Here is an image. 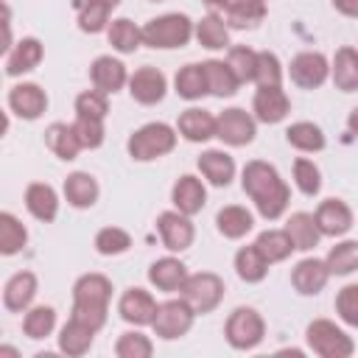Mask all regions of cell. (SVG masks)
Listing matches in <instances>:
<instances>
[{"instance_id": "6da1fadb", "label": "cell", "mask_w": 358, "mask_h": 358, "mask_svg": "<svg viewBox=\"0 0 358 358\" xmlns=\"http://www.w3.org/2000/svg\"><path fill=\"white\" fill-rule=\"evenodd\" d=\"M241 187L255 201L257 213L266 221H277L288 210L291 187L285 185V179L280 176V171L271 162H266V159H252V162L243 165V171H241Z\"/></svg>"}, {"instance_id": "7a4b0ae2", "label": "cell", "mask_w": 358, "mask_h": 358, "mask_svg": "<svg viewBox=\"0 0 358 358\" xmlns=\"http://www.w3.org/2000/svg\"><path fill=\"white\" fill-rule=\"evenodd\" d=\"M109 299H112V280L106 274H98V271L81 274L73 285V313L70 316L101 330L106 324Z\"/></svg>"}, {"instance_id": "3957f363", "label": "cell", "mask_w": 358, "mask_h": 358, "mask_svg": "<svg viewBox=\"0 0 358 358\" xmlns=\"http://www.w3.org/2000/svg\"><path fill=\"white\" fill-rule=\"evenodd\" d=\"M196 22L187 14L171 11L162 17H154L143 25V45L154 48V50H173V48H185L193 39Z\"/></svg>"}, {"instance_id": "277c9868", "label": "cell", "mask_w": 358, "mask_h": 358, "mask_svg": "<svg viewBox=\"0 0 358 358\" xmlns=\"http://www.w3.org/2000/svg\"><path fill=\"white\" fill-rule=\"evenodd\" d=\"M176 129L162 123V120H154V123H145L140 126L137 131H131L129 143H126V151L134 162H151V159H159L165 154H171L176 148Z\"/></svg>"}, {"instance_id": "5b68a950", "label": "cell", "mask_w": 358, "mask_h": 358, "mask_svg": "<svg viewBox=\"0 0 358 358\" xmlns=\"http://www.w3.org/2000/svg\"><path fill=\"white\" fill-rule=\"evenodd\" d=\"M305 341L319 358H350L355 352V341L330 319H313L305 327Z\"/></svg>"}, {"instance_id": "8992f818", "label": "cell", "mask_w": 358, "mask_h": 358, "mask_svg": "<svg viewBox=\"0 0 358 358\" xmlns=\"http://www.w3.org/2000/svg\"><path fill=\"white\" fill-rule=\"evenodd\" d=\"M196 310L190 308V302L185 296L179 299H165L157 305V316L151 322V330L157 338L162 341H173V338H182L190 333L193 322H196Z\"/></svg>"}, {"instance_id": "52a82bcc", "label": "cell", "mask_w": 358, "mask_h": 358, "mask_svg": "<svg viewBox=\"0 0 358 358\" xmlns=\"http://www.w3.org/2000/svg\"><path fill=\"white\" fill-rule=\"evenodd\" d=\"M224 336L232 350H255L266 336V322L255 308L241 305L227 316Z\"/></svg>"}, {"instance_id": "ba28073f", "label": "cell", "mask_w": 358, "mask_h": 358, "mask_svg": "<svg viewBox=\"0 0 358 358\" xmlns=\"http://www.w3.org/2000/svg\"><path fill=\"white\" fill-rule=\"evenodd\" d=\"M224 291H227V285L215 271H199V274H187L179 296H185L190 302V308L204 316V313H213L221 305Z\"/></svg>"}, {"instance_id": "9c48e42d", "label": "cell", "mask_w": 358, "mask_h": 358, "mask_svg": "<svg viewBox=\"0 0 358 358\" xmlns=\"http://www.w3.org/2000/svg\"><path fill=\"white\" fill-rule=\"evenodd\" d=\"M255 134H257V117L241 106H229L215 117V137L224 145H232V148L249 145Z\"/></svg>"}, {"instance_id": "30bf717a", "label": "cell", "mask_w": 358, "mask_h": 358, "mask_svg": "<svg viewBox=\"0 0 358 358\" xmlns=\"http://www.w3.org/2000/svg\"><path fill=\"white\" fill-rule=\"evenodd\" d=\"M229 28H255L266 17V0H201Z\"/></svg>"}, {"instance_id": "8fae6325", "label": "cell", "mask_w": 358, "mask_h": 358, "mask_svg": "<svg viewBox=\"0 0 358 358\" xmlns=\"http://www.w3.org/2000/svg\"><path fill=\"white\" fill-rule=\"evenodd\" d=\"M288 76H291V81H294L296 87H302V90H316V87H322V84L330 78V62H327V56L319 53V50H302V53H296V56L291 59Z\"/></svg>"}, {"instance_id": "7c38bea8", "label": "cell", "mask_w": 358, "mask_h": 358, "mask_svg": "<svg viewBox=\"0 0 358 358\" xmlns=\"http://www.w3.org/2000/svg\"><path fill=\"white\" fill-rule=\"evenodd\" d=\"M157 232L162 238V246L168 252H185L193 246L196 238V227L190 221V215L179 213V210H165L157 215Z\"/></svg>"}, {"instance_id": "4fadbf2b", "label": "cell", "mask_w": 358, "mask_h": 358, "mask_svg": "<svg viewBox=\"0 0 358 358\" xmlns=\"http://www.w3.org/2000/svg\"><path fill=\"white\" fill-rule=\"evenodd\" d=\"M157 299L151 296V291L140 288V285H131L120 294V302H117V313L126 324H134V327H145L154 322L157 316Z\"/></svg>"}, {"instance_id": "5bb4252c", "label": "cell", "mask_w": 358, "mask_h": 358, "mask_svg": "<svg viewBox=\"0 0 358 358\" xmlns=\"http://www.w3.org/2000/svg\"><path fill=\"white\" fill-rule=\"evenodd\" d=\"M165 90H168V78L162 70L151 67V64H143L137 67L131 76H129V95L143 103V106H154L165 98Z\"/></svg>"}, {"instance_id": "9a60e30c", "label": "cell", "mask_w": 358, "mask_h": 358, "mask_svg": "<svg viewBox=\"0 0 358 358\" xmlns=\"http://www.w3.org/2000/svg\"><path fill=\"white\" fill-rule=\"evenodd\" d=\"M8 109L22 120H36L48 109V92L39 84L22 81L8 90Z\"/></svg>"}, {"instance_id": "2e32d148", "label": "cell", "mask_w": 358, "mask_h": 358, "mask_svg": "<svg viewBox=\"0 0 358 358\" xmlns=\"http://www.w3.org/2000/svg\"><path fill=\"white\" fill-rule=\"evenodd\" d=\"M313 218H316L322 235H327V238H341V235H347V232L352 229V224H355V215H352L350 204L341 201V199H324V201L316 207Z\"/></svg>"}, {"instance_id": "e0dca14e", "label": "cell", "mask_w": 358, "mask_h": 358, "mask_svg": "<svg viewBox=\"0 0 358 358\" xmlns=\"http://www.w3.org/2000/svg\"><path fill=\"white\" fill-rule=\"evenodd\" d=\"M252 112L260 123H280L291 112V98L285 95L282 87H257L252 98Z\"/></svg>"}, {"instance_id": "ac0fdd59", "label": "cell", "mask_w": 358, "mask_h": 358, "mask_svg": "<svg viewBox=\"0 0 358 358\" xmlns=\"http://www.w3.org/2000/svg\"><path fill=\"white\" fill-rule=\"evenodd\" d=\"M330 277H333V274H330L327 263L319 260V257H305V260H299V263L291 268V285H294V291L302 294V296H316V294L327 285Z\"/></svg>"}, {"instance_id": "d6986e66", "label": "cell", "mask_w": 358, "mask_h": 358, "mask_svg": "<svg viewBox=\"0 0 358 358\" xmlns=\"http://www.w3.org/2000/svg\"><path fill=\"white\" fill-rule=\"evenodd\" d=\"M36 274L34 271H17L3 285V308L11 313H25L36 296Z\"/></svg>"}, {"instance_id": "ffe728a7", "label": "cell", "mask_w": 358, "mask_h": 358, "mask_svg": "<svg viewBox=\"0 0 358 358\" xmlns=\"http://www.w3.org/2000/svg\"><path fill=\"white\" fill-rule=\"evenodd\" d=\"M171 201H173V210L185 213V215H196L207 204V190H204V185H201L199 176L182 173L173 182V187H171Z\"/></svg>"}, {"instance_id": "44dd1931", "label": "cell", "mask_w": 358, "mask_h": 358, "mask_svg": "<svg viewBox=\"0 0 358 358\" xmlns=\"http://www.w3.org/2000/svg\"><path fill=\"white\" fill-rule=\"evenodd\" d=\"M90 81L95 90L112 95L117 90H123L129 84V73H126V64L115 56H98L92 64H90Z\"/></svg>"}, {"instance_id": "7402d4cb", "label": "cell", "mask_w": 358, "mask_h": 358, "mask_svg": "<svg viewBox=\"0 0 358 358\" xmlns=\"http://www.w3.org/2000/svg\"><path fill=\"white\" fill-rule=\"evenodd\" d=\"M45 56V48L36 36H22L8 53H6V76L17 78L22 73H31Z\"/></svg>"}, {"instance_id": "603a6c76", "label": "cell", "mask_w": 358, "mask_h": 358, "mask_svg": "<svg viewBox=\"0 0 358 358\" xmlns=\"http://www.w3.org/2000/svg\"><path fill=\"white\" fill-rule=\"evenodd\" d=\"M187 280V266L179 260V257H159L148 266V282L157 288V291H168V294H176L182 291Z\"/></svg>"}, {"instance_id": "cb8c5ba5", "label": "cell", "mask_w": 358, "mask_h": 358, "mask_svg": "<svg viewBox=\"0 0 358 358\" xmlns=\"http://www.w3.org/2000/svg\"><path fill=\"white\" fill-rule=\"evenodd\" d=\"M95 333H98V330L90 327L87 322L70 316L67 324L59 330V352H64V355H70V358L87 355L90 347H92V341H95Z\"/></svg>"}, {"instance_id": "d4e9b609", "label": "cell", "mask_w": 358, "mask_h": 358, "mask_svg": "<svg viewBox=\"0 0 358 358\" xmlns=\"http://www.w3.org/2000/svg\"><path fill=\"white\" fill-rule=\"evenodd\" d=\"M176 131L187 140V143H207L210 137H215V115L199 106H190L179 115L176 120Z\"/></svg>"}, {"instance_id": "484cf974", "label": "cell", "mask_w": 358, "mask_h": 358, "mask_svg": "<svg viewBox=\"0 0 358 358\" xmlns=\"http://www.w3.org/2000/svg\"><path fill=\"white\" fill-rule=\"evenodd\" d=\"M196 165H199L201 176H204L210 185H215V187H227V185L235 179V159H232L227 151H221V148H207V151H201V157L196 159Z\"/></svg>"}, {"instance_id": "4316f807", "label": "cell", "mask_w": 358, "mask_h": 358, "mask_svg": "<svg viewBox=\"0 0 358 358\" xmlns=\"http://www.w3.org/2000/svg\"><path fill=\"white\" fill-rule=\"evenodd\" d=\"M62 190H64L67 204L76 207V210H87V207H92V204L98 201V196H101L98 179H95L92 173H87V171H73V173H67Z\"/></svg>"}, {"instance_id": "83f0119b", "label": "cell", "mask_w": 358, "mask_h": 358, "mask_svg": "<svg viewBox=\"0 0 358 358\" xmlns=\"http://www.w3.org/2000/svg\"><path fill=\"white\" fill-rule=\"evenodd\" d=\"M25 207L36 221H53L59 215V196L48 182H31L25 187Z\"/></svg>"}, {"instance_id": "f1b7e54d", "label": "cell", "mask_w": 358, "mask_h": 358, "mask_svg": "<svg viewBox=\"0 0 358 358\" xmlns=\"http://www.w3.org/2000/svg\"><path fill=\"white\" fill-rule=\"evenodd\" d=\"M282 229H285L288 238L294 241L296 252H310V249L319 246V241L324 238L322 229H319V224H316V218H313L310 213H291Z\"/></svg>"}, {"instance_id": "f546056e", "label": "cell", "mask_w": 358, "mask_h": 358, "mask_svg": "<svg viewBox=\"0 0 358 358\" xmlns=\"http://www.w3.org/2000/svg\"><path fill=\"white\" fill-rule=\"evenodd\" d=\"M330 78L336 90L355 92L358 90V50L355 48H338L330 62Z\"/></svg>"}, {"instance_id": "4dcf8cb0", "label": "cell", "mask_w": 358, "mask_h": 358, "mask_svg": "<svg viewBox=\"0 0 358 358\" xmlns=\"http://www.w3.org/2000/svg\"><path fill=\"white\" fill-rule=\"evenodd\" d=\"M45 145L64 162H73L81 151V143H78V134L73 129V123H50L45 129Z\"/></svg>"}, {"instance_id": "1f68e13d", "label": "cell", "mask_w": 358, "mask_h": 358, "mask_svg": "<svg viewBox=\"0 0 358 358\" xmlns=\"http://www.w3.org/2000/svg\"><path fill=\"white\" fill-rule=\"evenodd\" d=\"M204 64V76H207V87H210V95L215 98H232L241 87L238 76L232 73V67L227 64V59H207L201 62Z\"/></svg>"}, {"instance_id": "d6a6232c", "label": "cell", "mask_w": 358, "mask_h": 358, "mask_svg": "<svg viewBox=\"0 0 358 358\" xmlns=\"http://www.w3.org/2000/svg\"><path fill=\"white\" fill-rule=\"evenodd\" d=\"M215 227H218V232H221L224 238L238 241V238H243V235L252 232L255 218H252V213H249L246 207H241V204H227V207H221V210L215 213Z\"/></svg>"}, {"instance_id": "836d02e7", "label": "cell", "mask_w": 358, "mask_h": 358, "mask_svg": "<svg viewBox=\"0 0 358 358\" xmlns=\"http://www.w3.org/2000/svg\"><path fill=\"white\" fill-rule=\"evenodd\" d=\"M193 36H196L199 45L207 48V50H224V48H232V45H229V25L224 22V17H218V14H213V11L204 14V17L196 22Z\"/></svg>"}, {"instance_id": "e575fe53", "label": "cell", "mask_w": 358, "mask_h": 358, "mask_svg": "<svg viewBox=\"0 0 358 358\" xmlns=\"http://www.w3.org/2000/svg\"><path fill=\"white\" fill-rule=\"evenodd\" d=\"M173 90L185 101H199V98L210 95L204 64H185V67H179L176 76H173Z\"/></svg>"}, {"instance_id": "d590c367", "label": "cell", "mask_w": 358, "mask_h": 358, "mask_svg": "<svg viewBox=\"0 0 358 358\" xmlns=\"http://www.w3.org/2000/svg\"><path fill=\"white\" fill-rule=\"evenodd\" d=\"M106 39H109V45H112L117 53L129 56V53H134V50L143 45V28H137L129 17H117V20L109 22Z\"/></svg>"}, {"instance_id": "8d00e7d4", "label": "cell", "mask_w": 358, "mask_h": 358, "mask_svg": "<svg viewBox=\"0 0 358 358\" xmlns=\"http://www.w3.org/2000/svg\"><path fill=\"white\" fill-rule=\"evenodd\" d=\"M285 140L288 145H294L296 151H305V154H313V151H322L327 145L324 140V131L322 126L310 123V120H296L285 129Z\"/></svg>"}, {"instance_id": "74e56055", "label": "cell", "mask_w": 358, "mask_h": 358, "mask_svg": "<svg viewBox=\"0 0 358 358\" xmlns=\"http://www.w3.org/2000/svg\"><path fill=\"white\" fill-rule=\"evenodd\" d=\"M255 246H257L260 255L268 260V266H271V263H282V260L291 257V252H296V246H294V241L288 238L285 229H263V232L257 235Z\"/></svg>"}, {"instance_id": "f35d334b", "label": "cell", "mask_w": 358, "mask_h": 358, "mask_svg": "<svg viewBox=\"0 0 358 358\" xmlns=\"http://www.w3.org/2000/svg\"><path fill=\"white\" fill-rule=\"evenodd\" d=\"M235 274L243 280V282H260L266 280L268 274V260L260 255V249L252 243V246H241L235 252Z\"/></svg>"}, {"instance_id": "ab89813d", "label": "cell", "mask_w": 358, "mask_h": 358, "mask_svg": "<svg viewBox=\"0 0 358 358\" xmlns=\"http://www.w3.org/2000/svg\"><path fill=\"white\" fill-rule=\"evenodd\" d=\"M56 330V308L53 305H31L22 316V333L34 341L48 338Z\"/></svg>"}, {"instance_id": "60d3db41", "label": "cell", "mask_w": 358, "mask_h": 358, "mask_svg": "<svg viewBox=\"0 0 358 358\" xmlns=\"http://www.w3.org/2000/svg\"><path fill=\"white\" fill-rule=\"evenodd\" d=\"M28 243V229L14 213H0V252L6 257L22 252Z\"/></svg>"}, {"instance_id": "b9f144b4", "label": "cell", "mask_w": 358, "mask_h": 358, "mask_svg": "<svg viewBox=\"0 0 358 358\" xmlns=\"http://www.w3.org/2000/svg\"><path fill=\"white\" fill-rule=\"evenodd\" d=\"M324 263H327L330 274H336V277H347V274L358 271V241H338L327 252Z\"/></svg>"}, {"instance_id": "7bdbcfd3", "label": "cell", "mask_w": 358, "mask_h": 358, "mask_svg": "<svg viewBox=\"0 0 358 358\" xmlns=\"http://www.w3.org/2000/svg\"><path fill=\"white\" fill-rule=\"evenodd\" d=\"M95 252L103 255V257H115V255H123L131 249V235L120 227H103L95 232Z\"/></svg>"}, {"instance_id": "ee69618b", "label": "cell", "mask_w": 358, "mask_h": 358, "mask_svg": "<svg viewBox=\"0 0 358 358\" xmlns=\"http://www.w3.org/2000/svg\"><path fill=\"white\" fill-rule=\"evenodd\" d=\"M227 64L232 67V73L238 76L241 84L255 81V70H257V50L246 48V45H232L227 48Z\"/></svg>"}, {"instance_id": "f6af8a7d", "label": "cell", "mask_w": 358, "mask_h": 358, "mask_svg": "<svg viewBox=\"0 0 358 358\" xmlns=\"http://www.w3.org/2000/svg\"><path fill=\"white\" fill-rule=\"evenodd\" d=\"M115 355L117 358H151L154 355V341L140 330L120 333V338L115 341Z\"/></svg>"}, {"instance_id": "bcb514c9", "label": "cell", "mask_w": 358, "mask_h": 358, "mask_svg": "<svg viewBox=\"0 0 358 358\" xmlns=\"http://www.w3.org/2000/svg\"><path fill=\"white\" fill-rule=\"evenodd\" d=\"M109 14L112 8L98 3V0H84L81 11H78V28L84 34H101L103 28H109Z\"/></svg>"}, {"instance_id": "7dc6e473", "label": "cell", "mask_w": 358, "mask_h": 358, "mask_svg": "<svg viewBox=\"0 0 358 358\" xmlns=\"http://www.w3.org/2000/svg\"><path fill=\"white\" fill-rule=\"evenodd\" d=\"M294 182H296L299 193L319 196V190H322V171L316 168L313 159L299 157V159H294Z\"/></svg>"}, {"instance_id": "c3c4849f", "label": "cell", "mask_w": 358, "mask_h": 358, "mask_svg": "<svg viewBox=\"0 0 358 358\" xmlns=\"http://www.w3.org/2000/svg\"><path fill=\"white\" fill-rule=\"evenodd\" d=\"M255 84H257V87H282V64H280L277 53H271V50H257Z\"/></svg>"}, {"instance_id": "681fc988", "label": "cell", "mask_w": 358, "mask_h": 358, "mask_svg": "<svg viewBox=\"0 0 358 358\" xmlns=\"http://www.w3.org/2000/svg\"><path fill=\"white\" fill-rule=\"evenodd\" d=\"M73 129H76V134H78L81 148H98V145L103 143V134H106L103 120H101V117H87V115H76Z\"/></svg>"}, {"instance_id": "f907efd6", "label": "cell", "mask_w": 358, "mask_h": 358, "mask_svg": "<svg viewBox=\"0 0 358 358\" xmlns=\"http://www.w3.org/2000/svg\"><path fill=\"white\" fill-rule=\"evenodd\" d=\"M76 115H87V117H101V120H106V115H109L106 92H101V90H84V92L76 98Z\"/></svg>"}, {"instance_id": "816d5d0a", "label": "cell", "mask_w": 358, "mask_h": 358, "mask_svg": "<svg viewBox=\"0 0 358 358\" xmlns=\"http://www.w3.org/2000/svg\"><path fill=\"white\" fill-rule=\"evenodd\" d=\"M336 313L344 324L358 327V282H350L336 294Z\"/></svg>"}, {"instance_id": "f5cc1de1", "label": "cell", "mask_w": 358, "mask_h": 358, "mask_svg": "<svg viewBox=\"0 0 358 358\" xmlns=\"http://www.w3.org/2000/svg\"><path fill=\"white\" fill-rule=\"evenodd\" d=\"M333 8L344 17H358V0H333Z\"/></svg>"}, {"instance_id": "db71d44e", "label": "cell", "mask_w": 358, "mask_h": 358, "mask_svg": "<svg viewBox=\"0 0 358 358\" xmlns=\"http://www.w3.org/2000/svg\"><path fill=\"white\" fill-rule=\"evenodd\" d=\"M347 126H350V131L358 137V106L350 112V117H347Z\"/></svg>"}, {"instance_id": "11a10c76", "label": "cell", "mask_w": 358, "mask_h": 358, "mask_svg": "<svg viewBox=\"0 0 358 358\" xmlns=\"http://www.w3.org/2000/svg\"><path fill=\"white\" fill-rule=\"evenodd\" d=\"M0 355H14V358H17V355H20V352H17V350H14V347H0Z\"/></svg>"}, {"instance_id": "9f6ffc18", "label": "cell", "mask_w": 358, "mask_h": 358, "mask_svg": "<svg viewBox=\"0 0 358 358\" xmlns=\"http://www.w3.org/2000/svg\"><path fill=\"white\" fill-rule=\"evenodd\" d=\"M98 3H103V6H109V8H115V6H120L123 0H98Z\"/></svg>"}, {"instance_id": "6f0895ef", "label": "cell", "mask_w": 358, "mask_h": 358, "mask_svg": "<svg viewBox=\"0 0 358 358\" xmlns=\"http://www.w3.org/2000/svg\"><path fill=\"white\" fill-rule=\"evenodd\" d=\"M151 3H162V0H151Z\"/></svg>"}]
</instances>
